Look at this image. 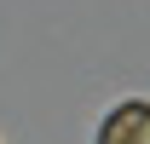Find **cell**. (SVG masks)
I'll return each mask as SVG.
<instances>
[{
	"label": "cell",
	"instance_id": "6da1fadb",
	"mask_svg": "<svg viewBox=\"0 0 150 144\" xmlns=\"http://www.w3.org/2000/svg\"><path fill=\"white\" fill-rule=\"evenodd\" d=\"M98 144H150V104H115L110 115H104V133H98Z\"/></svg>",
	"mask_w": 150,
	"mask_h": 144
}]
</instances>
